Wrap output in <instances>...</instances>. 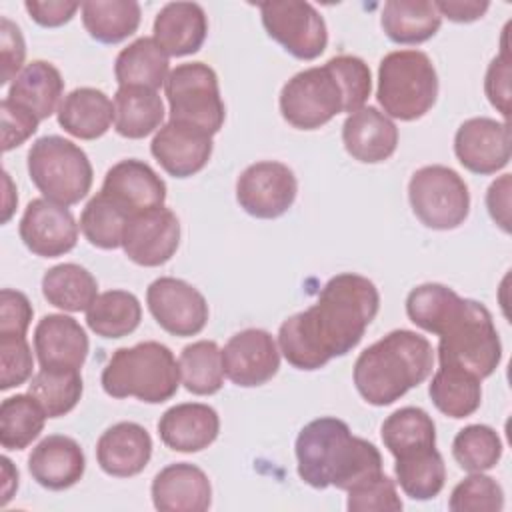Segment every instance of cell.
I'll return each mask as SVG.
<instances>
[{
    "label": "cell",
    "instance_id": "obj_1",
    "mask_svg": "<svg viewBox=\"0 0 512 512\" xmlns=\"http://www.w3.org/2000/svg\"><path fill=\"white\" fill-rule=\"evenodd\" d=\"M378 310L380 292L372 280L354 272L336 274L310 308L280 324V354L298 370H320L360 344Z\"/></svg>",
    "mask_w": 512,
    "mask_h": 512
},
{
    "label": "cell",
    "instance_id": "obj_2",
    "mask_svg": "<svg viewBox=\"0 0 512 512\" xmlns=\"http://www.w3.org/2000/svg\"><path fill=\"white\" fill-rule=\"evenodd\" d=\"M298 476L304 484L324 490L352 486L384 472L380 450L366 438L354 436L350 426L334 416L308 422L294 444Z\"/></svg>",
    "mask_w": 512,
    "mask_h": 512
},
{
    "label": "cell",
    "instance_id": "obj_3",
    "mask_svg": "<svg viewBox=\"0 0 512 512\" xmlns=\"http://www.w3.org/2000/svg\"><path fill=\"white\" fill-rule=\"evenodd\" d=\"M432 366L434 348L428 338L400 328L358 354L352 378L364 402L390 406L420 386L432 374Z\"/></svg>",
    "mask_w": 512,
    "mask_h": 512
},
{
    "label": "cell",
    "instance_id": "obj_4",
    "mask_svg": "<svg viewBox=\"0 0 512 512\" xmlns=\"http://www.w3.org/2000/svg\"><path fill=\"white\" fill-rule=\"evenodd\" d=\"M180 382V366L172 350L156 340L114 350L100 376L108 396L138 398L146 404L170 400L178 392Z\"/></svg>",
    "mask_w": 512,
    "mask_h": 512
},
{
    "label": "cell",
    "instance_id": "obj_5",
    "mask_svg": "<svg viewBox=\"0 0 512 512\" xmlns=\"http://www.w3.org/2000/svg\"><path fill=\"white\" fill-rule=\"evenodd\" d=\"M438 98V74L422 50H394L378 64L376 100L388 118L412 122L426 116Z\"/></svg>",
    "mask_w": 512,
    "mask_h": 512
},
{
    "label": "cell",
    "instance_id": "obj_6",
    "mask_svg": "<svg viewBox=\"0 0 512 512\" xmlns=\"http://www.w3.org/2000/svg\"><path fill=\"white\" fill-rule=\"evenodd\" d=\"M438 364L452 366L484 380L496 372L502 360V342L490 310L470 298L438 334Z\"/></svg>",
    "mask_w": 512,
    "mask_h": 512
},
{
    "label": "cell",
    "instance_id": "obj_7",
    "mask_svg": "<svg viewBox=\"0 0 512 512\" xmlns=\"http://www.w3.org/2000/svg\"><path fill=\"white\" fill-rule=\"evenodd\" d=\"M26 164L28 176L42 192V198L56 204H78L92 188L94 170L88 154L68 138L56 134L36 138L28 150Z\"/></svg>",
    "mask_w": 512,
    "mask_h": 512
},
{
    "label": "cell",
    "instance_id": "obj_8",
    "mask_svg": "<svg viewBox=\"0 0 512 512\" xmlns=\"http://www.w3.org/2000/svg\"><path fill=\"white\" fill-rule=\"evenodd\" d=\"M170 120L184 122L214 136L226 120V106L214 68L204 62H184L170 70L164 82Z\"/></svg>",
    "mask_w": 512,
    "mask_h": 512
},
{
    "label": "cell",
    "instance_id": "obj_9",
    "mask_svg": "<svg viewBox=\"0 0 512 512\" xmlns=\"http://www.w3.org/2000/svg\"><path fill=\"white\" fill-rule=\"evenodd\" d=\"M414 216L432 230H454L470 214V192L464 178L442 164L418 168L408 182Z\"/></svg>",
    "mask_w": 512,
    "mask_h": 512
},
{
    "label": "cell",
    "instance_id": "obj_10",
    "mask_svg": "<svg viewBox=\"0 0 512 512\" xmlns=\"http://www.w3.org/2000/svg\"><path fill=\"white\" fill-rule=\"evenodd\" d=\"M280 114L298 130H316L344 112V92L334 72L312 66L294 74L280 90Z\"/></svg>",
    "mask_w": 512,
    "mask_h": 512
},
{
    "label": "cell",
    "instance_id": "obj_11",
    "mask_svg": "<svg viewBox=\"0 0 512 512\" xmlns=\"http://www.w3.org/2000/svg\"><path fill=\"white\" fill-rule=\"evenodd\" d=\"M260 18L266 34L290 56L314 60L328 46V28L322 14L302 0L260 2Z\"/></svg>",
    "mask_w": 512,
    "mask_h": 512
},
{
    "label": "cell",
    "instance_id": "obj_12",
    "mask_svg": "<svg viewBox=\"0 0 512 512\" xmlns=\"http://www.w3.org/2000/svg\"><path fill=\"white\" fill-rule=\"evenodd\" d=\"M298 194V180L282 162L260 160L242 170L236 180V200L240 208L260 220L284 216Z\"/></svg>",
    "mask_w": 512,
    "mask_h": 512
},
{
    "label": "cell",
    "instance_id": "obj_13",
    "mask_svg": "<svg viewBox=\"0 0 512 512\" xmlns=\"http://www.w3.org/2000/svg\"><path fill=\"white\" fill-rule=\"evenodd\" d=\"M146 304L156 324L178 338L200 334L208 324L204 294L182 278L160 276L146 288Z\"/></svg>",
    "mask_w": 512,
    "mask_h": 512
},
{
    "label": "cell",
    "instance_id": "obj_14",
    "mask_svg": "<svg viewBox=\"0 0 512 512\" xmlns=\"http://www.w3.org/2000/svg\"><path fill=\"white\" fill-rule=\"evenodd\" d=\"M180 246V220L166 208H152L128 218L122 250L138 266L156 268L166 264Z\"/></svg>",
    "mask_w": 512,
    "mask_h": 512
},
{
    "label": "cell",
    "instance_id": "obj_15",
    "mask_svg": "<svg viewBox=\"0 0 512 512\" xmlns=\"http://www.w3.org/2000/svg\"><path fill=\"white\" fill-rule=\"evenodd\" d=\"M224 376L242 388L262 386L280 368V348L262 328H246L228 338L222 348Z\"/></svg>",
    "mask_w": 512,
    "mask_h": 512
},
{
    "label": "cell",
    "instance_id": "obj_16",
    "mask_svg": "<svg viewBox=\"0 0 512 512\" xmlns=\"http://www.w3.org/2000/svg\"><path fill=\"white\" fill-rule=\"evenodd\" d=\"M454 154L472 174L490 176L508 166L512 144L508 122L488 116L464 120L454 134Z\"/></svg>",
    "mask_w": 512,
    "mask_h": 512
},
{
    "label": "cell",
    "instance_id": "obj_17",
    "mask_svg": "<svg viewBox=\"0 0 512 512\" xmlns=\"http://www.w3.org/2000/svg\"><path fill=\"white\" fill-rule=\"evenodd\" d=\"M18 234L32 254L40 258H58L74 250L78 242V224L68 206L48 198H34L24 208Z\"/></svg>",
    "mask_w": 512,
    "mask_h": 512
},
{
    "label": "cell",
    "instance_id": "obj_18",
    "mask_svg": "<svg viewBox=\"0 0 512 512\" xmlns=\"http://www.w3.org/2000/svg\"><path fill=\"white\" fill-rule=\"evenodd\" d=\"M212 150L214 142L210 134L174 120L164 122L150 142L152 156L174 178H190L204 170Z\"/></svg>",
    "mask_w": 512,
    "mask_h": 512
},
{
    "label": "cell",
    "instance_id": "obj_19",
    "mask_svg": "<svg viewBox=\"0 0 512 512\" xmlns=\"http://www.w3.org/2000/svg\"><path fill=\"white\" fill-rule=\"evenodd\" d=\"M100 192L130 216L160 208L166 202V184L150 164L126 158L108 168Z\"/></svg>",
    "mask_w": 512,
    "mask_h": 512
},
{
    "label": "cell",
    "instance_id": "obj_20",
    "mask_svg": "<svg viewBox=\"0 0 512 512\" xmlns=\"http://www.w3.org/2000/svg\"><path fill=\"white\" fill-rule=\"evenodd\" d=\"M150 496L160 512H204L212 504V484L196 464L174 462L154 476Z\"/></svg>",
    "mask_w": 512,
    "mask_h": 512
},
{
    "label": "cell",
    "instance_id": "obj_21",
    "mask_svg": "<svg viewBox=\"0 0 512 512\" xmlns=\"http://www.w3.org/2000/svg\"><path fill=\"white\" fill-rule=\"evenodd\" d=\"M152 458V436L138 422H116L96 442V460L114 478L138 476Z\"/></svg>",
    "mask_w": 512,
    "mask_h": 512
},
{
    "label": "cell",
    "instance_id": "obj_22",
    "mask_svg": "<svg viewBox=\"0 0 512 512\" xmlns=\"http://www.w3.org/2000/svg\"><path fill=\"white\" fill-rule=\"evenodd\" d=\"M86 470V456L80 444L64 434L42 438L28 456V472L46 490H66L78 484Z\"/></svg>",
    "mask_w": 512,
    "mask_h": 512
},
{
    "label": "cell",
    "instance_id": "obj_23",
    "mask_svg": "<svg viewBox=\"0 0 512 512\" xmlns=\"http://www.w3.org/2000/svg\"><path fill=\"white\" fill-rule=\"evenodd\" d=\"M90 342L78 320L66 314H46L34 328V352L42 368L80 370Z\"/></svg>",
    "mask_w": 512,
    "mask_h": 512
},
{
    "label": "cell",
    "instance_id": "obj_24",
    "mask_svg": "<svg viewBox=\"0 0 512 512\" xmlns=\"http://www.w3.org/2000/svg\"><path fill=\"white\" fill-rule=\"evenodd\" d=\"M218 432V412L202 402L170 406L158 420V436L162 444L176 452H200L218 438Z\"/></svg>",
    "mask_w": 512,
    "mask_h": 512
},
{
    "label": "cell",
    "instance_id": "obj_25",
    "mask_svg": "<svg viewBox=\"0 0 512 512\" xmlns=\"http://www.w3.org/2000/svg\"><path fill=\"white\" fill-rule=\"evenodd\" d=\"M342 144L354 160L362 164H378L396 152L398 128L382 110L364 106L344 120Z\"/></svg>",
    "mask_w": 512,
    "mask_h": 512
},
{
    "label": "cell",
    "instance_id": "obj_26",
    "mask_svg": "<svg viewBox=\"0 0 512 512\" xmlns=\"http://www.w3.org/2000/svg\"><path fill=\"white\" fill-rule=\"evenodd\" d=\"M208 36V16L196 2H168L154 18L152 38L168 56L198 52Z\"/></svg>",
    "mask_w": 512,
    "mask_h": 512
},
{
    "label": "cell",
    "instance_id": "obj_27",
    "mask_svg": "<svg viewBox=\"0 0 512 512\" xmlns=\"http://www.w3.org/2000/svg\"><path fill=\"white\" fill-rule=\"evenodd\" d=\"M58 124L74 138L96 140L114 124V102L106 92L90 86L74 88L58 106Z\"/></svg>",
    "mask_w": 512,
    "mask_h": 512
},
{
    "label": "cell",
    "instance_id": "obj_28",
    "mask_svg": "<svg viewBox=\"0 0 512 512\" xmlns=\"http://www.w3.org/2000/svg\"><path fill=\"white\" fill-rule=\"evenodd\" d=\"M62 92L64 78L60 70L46 60H32L10 82L6 98L28 108L40 120H46L58 112Z\"/></svg>",
    "mask_w": 512,
    "mask_h": 512
},
{
    "label": "cell",
    "instance_id": "obj_29",
    "mask_svg": "<svg viewBox=\"0 0 512 512\" xmlns=\"http://www.w3.org/2000/svg\"><path fill=\"white\" fill-rule=\"evenodd\" d=\"M114 130L122 138L140 140L164 124V102L158 90L144 86H118L114 94Z\"/></svg>",
    "mask_w": 512,
    "mask_h": 512
},
{
    "label": "cell",
    "instance_id": "obj_30",
    "mask_svg": "<svg viewBox=\"0 0 512 512\" xmlns=\"http://www.w3.org/2000/svg\"><path fill=\"white\" fill-rule=\"evenodd\" d=\"M170 74V56L154 38L142 36L122 48L114 60L118 86H144L158 90Z\"/></svg>",
    "mask_w": 512,
    "mask_h": 512
},
{
    "label": "cell",
    "instance_id": "obj_31",
    "mask_svg": "<svg viewBox=\"0 0 512 512\" xmlns=\"http://www.w3.org/2000/svg\"><path fill=\"white\" fill-rule=\"evenodd\" d=\"M440 24L442 16L428 0H388L380 14L384 34L396 44H422L440 30Z\"/></svg>",
    "mask_w": 512,
    "mask_h": 512
},
{
    "label": "cell",
    "instance_id": "obj_32",
    "mask_svg": "<svg viewBox=\"0 0 512 512\" xmlns=\"http://www.w3.org/2000/svg\"><path fill=\"white\" fill-rule=\"evenodd\" d=\"M42 294L64 312H86L98 296V282L84 266L64 262L44 272Z\"/></svg>",
    "mask_w": 512,
    "mask_h": 512
},
{
    "label": "cell",
    "instance_id": "obj_33",
    "mask_svg": "<svg viewBox=\"0 0 512 512\" xmlns=\"http://www.w3.org/2000/svg\"><path fill=\"white\" fill-rule=\"evenodd\" d=\"M384 446L394 458L416 454L436 446V424L432 416L418 406L394 410L380 428Z\"/></svg>",
    "mask_w": 512,
    "mask_h": 512
},
{
    "label": "cell",
    "instance_id": "obj_34",
    "mask_svg": "<svg viewBox=\"0 0 512 512\" xmlns=\"http://www.w3.org/2000/svg\"><path fill=\"white\" fill-rule=\"evenodd\" d=\"M428 394L438 412L456 420L472 416L482 402L480 378L452 366H440L434 372Z\"/></svg>",
    "mask_w": 512,
    "mask_h": 512
},
{
    "label": "cell",
    "instance_id": "obj_35",
    "mask_svg": "<svg viewBox=\"0 0 512 512\" xmlns=\"http://www.w3.org/2000/svg\"><path fill=\"white\" fill-rule=\"evenodd\" d=\"M82 24L90 38L102 44H118L140 26V4L134 0H88L82 2Z\"/></svg>",
    "mask_w": 512,
    "mask_h": 512
},
{
    "label": "cell",
    "instance_id": "obj_36",
    "mask_svg": "<svg viewBox=\"0 0 512 512\" xmlns=\"http://www.w3.org/2000/svg\"><path fill=\"white\" fill-rule=\"evenodd\" d=\"M142 320L140 300L128 290H106L96 296L86 310L88 328L100 338H124L132 334Z\"/></svg>",
    "mask_w": 512,
    "mask_h": 512
},
{
    "label": "cell",
    "instance_id": "obj_37",
    "mask_svg": "<svg viewBox=\"0 0 512 512\" xmlns=\"http://www.w3.org/2000/svg\"><path fill=\"white\" fill-rule=\"evenodd\" d=\"M180 380L196 396H212L224 386L222 350L214 340H196L178 356Z\"/></svg>",
    "mask_w": 512,
    "mask_h": 512
},
{
    "label": "cell",
    "instance_id": "obj_38",
    "mask_svg": "<svg viewBox=\"0 0 512 512\" xmlns=\"http://www.w3.org/2000/svg\"><path fill=\"white\" fill-rule=\"evenodd\" d=\"M84 392L80 370L74 368H42L32 376L28 394L42 406L48 418H60L76 408Z\"/></svg>",
    "mask_w": 512,
    "mask_h": 512
},
{
    "label": "cell",
    "instance_id": "obj_39",
    "mask_svg": "<svg viewBox=\"0 0 512 512\" xmlns=\"http://www.w3.org/2000/svg\"><path fill=\"white\" fill-rule=\"evenodd\" d=\"M396 482L412 500L436 498L446 482V464L442 454L434 448L396 458Z\"/></svg>",
    "mask_w": 512,
    "mask_h": 512
},
{
    "label": "cell",
    "instance_id": "obj_40",
    "mask_svg": "<svg viewBox=\"0 0 512 512\" xmlns=\"http://www.w3.org/2000/svg\"><path fill=\"white\" fill-rule=\"evenodd\" d=\"M462 300L464 298L458 296L452 288L438 282H426L408 292L406 314L414 326L438 336L450 318L458 312Z\"/></svg>",
    "mask_w": 512,
    "mask_h": 512
},
{
    "label": "cell",
    "instance_id": "obj_41",
    "mask_svg": "<svg viewBox=\"0 0 512 512\" xmlns=\"http://www.w3.org/2000/svg\"><path fill=\"white\" fill-rule=\"evenodd\" d=\"M46 412L32 394L8 396L0 404V444L6 450L28 448L44 430Z\"/></svg>",
    "mask_w": 512,
    "mask_h": 512
},
{
    "label": "cell",
    "instance_id": "obj_42",
    "mask_svg": "<svg viewBox=\"0 0 512 512\" xmlns=\"http://www.w3.org/2000/svg\"><path fill=\"white\" fill-rule=\"evenodd\" d=\"M130 214L122 210L102 192L94 194L80 214V230L84 238L102 250H114L122 246L124 228Z\"/></svg>",
    "mask_w": 512,
    "mask_h": 512
},
{
    "label": "cell",
    "instance_id": "obj_43",
    "mask_svg": "<svg viewBox=\"0 0 512 512\" xmlns=\"http://www.w3.org/2000/svg\"><path fill=\"white\" fill-rule=\"evenodd\" d=\"M500 434L488 424H468L452 440V456L466 472L492 470L502 458Z\"/></svg>",
    "mask_w": 512,
    "mask_h": 512
},
{
    "label": "cell",
    "instance_id": "obj_44",
    "mask_svg": "<svg viewBox=\"0 0 512 512\" xmlns=\"http://www.w3.org/2000/svg\"><path fill=\"white\" fill-rule=\"evenodd\" d=\"M448 508L452 512H500L504 508V490L492 476L470 472L468 478L454 486Z\"/></svg>",
    "mask_w": 512,
    "mask_h": 512
},
{
    "label": "cell",
    "instance_id": "obj_45",
    "mask_svg": "<svg viewBox=\"0 0 512 512\" xmlns=\"http://www.w3.org/2000/svg\"><path fill=\"white\" fill-rule=\"evenodd\" d=\"M334 72L342 92H344V112L352 114L364 108L372 92V74L368 64L352 54H338L326 62Z\"/></svg>",
    "mask_w": 512,
    "mask_h": 512
},
{
    "label": "cell",
    "instance_id": "obj_46",
    "mask_svg": "<svg viewBox=\"0 0 512 512\" xmlns=\"http://www.w3.org/2000/svg\"><path fill=\"white\" fill-rule=\"evenodd\" d=\"M402 506L394 480L384 472L348 490L346 508L350 512H398Z\"/></svg>",
    "mask_w": 512,
    "mask_h": 512
},
{
    "label": "cell",
    "instance_id": "obj_47",
    "mask_svg": "<svg viewBox=\"0 0 512 512\" xmlns=\"http://www.w3.org/2000/svg\"><path fill=\"white\" fill-rule=\"evenodd\" d=\"M0 390L24 384L32 376L34 358L26 336H0Z\"/></svg>",
    "mask_w": 512,
    "mask_h": 512
},
{
    "label": "cell",
    "instance_id": "obj_48",
    "mask_svg": "<svg viewBox=\"0 0 512 512\" xmlns=\"http://www.w3.org/2000/svg\"><path fill=\"white\" fill-rule=\"evenodd\" d=\"M0 118H2V150L10 152L22 146L40 124V118L28 108L4 98L0 102Z\"/></svg>",
    "mask_w": 512,
    "mask_h": 512
},
{
    "label": "cell",
    "instance_id": "obj_49",
    "mask_svg": "<svg viewBox=\"0 0 512 512\" xmlns=\"http://www.w3.org/2000/svg\"><path fill=\"white\" fill-rule=\"evenodd\" d=\"M26 58V42L18 24H14L8 16L0 18V84L12 82L20 70L24 68Z\"/></svg>",
    "mask_w": 512,
    "mask_h": 512
},
{
    "label": "cell",
    "instance_id": "obj_50",
    "mask_svg": "<svg viewBox=\"0 0 512 512\" xmlns=\"http://www.w3.org/2000/svg\"><path fill=\"white\" fill-rule=\"evenodd\" d=\"M34 308L20 290L2 288L0 292V336H26Z\"/></svg>",
    "mask_w": 512,
    "mask_h": 512
},
{
    "label": "cell",
    "instance_id": "obj_51",
    "mask_svg": "<svg viewBox=\"0 0 512 512\" xmlns=\"http://www.w3.org/2000/svg\"><path fill=\"white\" fill-rule=\"evenodd\" d=\"M484 92L488 102L504 116V122H508L510 116V56L506 44L502 46V52L492 58L486 70L484 78Z\"/></svg>",
    "mask_w": 512,
    "mask_h": 512
},
{
    "label": "cell",
    "instance_id": "obj_52",
    "mask_svg": "<svg viewBox=\"0 0 512 512\" xmlns=\"http://www.w3.org/2000/svg\"><path fill=\"white\" fill-rule=\"evenodd\" d=\"M24 8L28 12V16L44 28H58L66 22L72 20V16L78 12V8H82V4L78 2H68V0H48V2H40V0H26Z\"/></svg>",
    "mask_w": 512,
    "mask_h": 512
},
{
    "label": "cell",
    "instance_id": "obj_53",
    "mask_svg": "<svg viewBox=\"0 0 512 512\" xmlns=\"http://www.w3.org/2000/svg\"><path fill=\"white\" fill-rule=\"evenodd\" d=\"M486 208L490 218L508 234L510 232V174H502L486 190Z\"/></svg>",
    "mask_w": 512,
    "mask_h": 512
},
{
    "label": "cell",
    "instance_id": "obj_54",
    "mask_svg": "<svg viewBox=\"0 0 512 512\" xmlns=\"http://www.w3.org/2000/svg\"><path fill=\"white\" fill-rule=\"evenodd\" d=\"M438 14L442 18H448L452 22H458V24H468V22H474V20H480L488 8H490V2H478V0H438L434 2Z\"/></svg>",
    "mask_w": 512,
    "mask_h": 512
},
{
    "label": "cell",
    "instance_id": "obj_55",
    "mask_svg": "<svg viewBox=\"0 0 512 512\" xmlns=\"http://www.w3.org/2000/svg\"><path fill=\"white\" fill-rule=\"evenodd\" d=\"M0 462H2V478H4V482H2V506H6L8 500L14 496L16 488H18V470L14 468V464L8 456H2Z\"/></svg>",
    "mask_w": 512,
    "mask_h": 512
},
{
    "label": "cell",
    "instance_id": "obj_56",
    "mask_svg": "<svg viewBox=\"0 0 512 512\" xmlns=\"http://www.w3.org/2000/svg\"><path fill=\"white\" fill-rule=\"evenodd\" d=\"M4 184H6V200H4V216H2V222H8L16 204H18V196L14 194L12 190V180H10V174L4 172Z\"/></svg>",
    "mask_w": 512,
    "mask_h": 512
}]
</instances>
